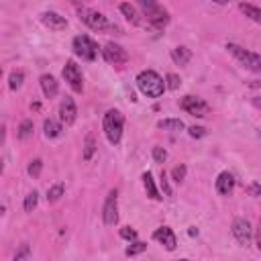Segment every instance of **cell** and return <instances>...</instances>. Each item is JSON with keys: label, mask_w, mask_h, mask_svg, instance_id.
<instances>
[{"label": "cell", "mask_w": 261, "mask_h": 261, "mask_svg": "<svg viewBox=\"0 0 261 261\" xmlns=\"http://www.w3.org/2000/svg\"><path fill=\"white\" fill-rule=\"evenodd\" d=\"M137 88H139V92L143 94V96H147V98H159V96H163V92H165V82H163V77L157 73V71H153V69H143L139 75H137Z\"/></svg>", "instance_id": "1"}, {"label": "cell", "mask_w": 261, "mask_h": 261, "mask_svg": "<svg viewBox=\"0 0 261 261\" xmlns=\"http://www.w3.org/2000/svg\"><path fill=\"white\" fill-rule=\"evenodd\" d=\"M102 130L108 139L110 145H118L122 139V130H124V116L120 110L110 108L106 110V114L102 116Z\"/></svg>", "instance_id": "2"}, {"label": "cell", "mask_w": 261, "mask_h": 261, "mask_svg": "<svg viewBox=\"0 0 261 261\" xmlns=\"http://www.w3.org/2000/svg\"><path fill=\"white\" fill-rule=\"evenodd\" d=\"M137 4L141 6L143 16L153 29H163L169 22V12L157 0H137Z\"/></svg>", "instance_id": "3"}, {"label": "cell", "mask_w": 261, "mask_h": 261, "mask_svg": "<svg viewBox=\"0 0 261 261\" xmlns=\"http://www.w3.org/2000/svg\"><path fill=\"white\" fill-rule=\"evenodd\" d=\"M77 16L80 20L90 27L92 31H98V33H106V31H116V27L98 10H92V8H80L77 10Z\"/></svg>", "instance_id": "4"}, {"label": "cell", "mask_w": 261, "mask_h": 261, "mask_svg": "<svg viewBox=\"0 0 261 261\" xmlns=\"http://www.w3.org/2000/svg\"><path fill=\"white\" fill-rule=\"evenodd\" d=\"M226 49L243 67H247L251 71H261V53H253L249 49H243L237 43H226Z\"/></svg>", "instance_id": "5"}, {"label": "cell", "mask_w": 261, "mask_h": 261, "mask_svg": "<svg viewBox=\"0 0 261 261\" xmlns=\"http://www.w3.org/2000/svg\"><path fill=\"white\" fill-rule=\"evenodd\" d=\"M71 49L77 57H82L84 61H94L98 57V45L88 37V35H77L73 37Z\"/></svg>", "instance_id": "6"}, {"label": "cell", "mask_w": 261, "mask_h": 261, "mask_svg": "<svg viewBox=\"0 0 261 261\" xmlns=\"http://www.w3.org/2000/svg\"><path fill=\"white\" fill-rule=\"evenodd\" d=\"M179 108L186 110L188 114L196 116V118H204V116L210 114V106H208L202 98L192 96V94H188V96H184V98L179 100Z\"/></svg>", "instance_id": "7"}, {"label": "cell", "mask_w": 261, "mask_h": 261, "mask_svg": "<svg viewBox=\"0 0 261 261\" xmlns=\"http://www.w3.org/2000/svg\"><path fill=\"white\" fill-rule=\"evenodd\" d=\"M63 80L67 82V86L73 90V92H82L84 90V75H82V69L77 67V63L73 59H67L65 65H63V71H61Z\"/></svg>", "instance_id": "8"}, {"label": "cell", "mask_w": 261, "mask_h": 261, "mask_svg": "<svg viewBox=\"0 0 261 261\" xmlns=\"http://www.w3.org/2000/svg\"><path fill=\"white\" fill-rule=\"evenodd\" d=\"M102 220L106 226H114L118 222V192L116 190H110L106 200H104V206H102Z\"/></svg>", "instance_id": "9"}, {"label": "cell", "mask_w": 261, "mask_h": 261, "mask_svg": "<svg viewBox=\"0 0 261 261\" xmlns=\"http://www.w3.org/2000/svg\"><path fill=\"white\" fill-rule=\"evenodd\" d=\"M102 57H104L108 63H112V65H122V63L128 61V53H126V49H122L118 43H112V41L104 45V49H102Z\"/></svg>", "instance_id": "10"}, {"label": "cell", "mask_w": 261, "mask_h": 261, "mask_svg": "<svg viewBox=\"0 0 261 261\" xmlns=\"http://www.w3.org/2000/svg\"><path fill=\"white\" fill-rule=\"evenodd\" d=\"M232 237L237 239V243L239 245H243V247H247L249 243H251V237H253V230H251V224H249V220L247 218H234L232 220Z\"/></svg>", "instance_id": "11"}, {"label": "cell", "mask_w": 261, "mask_h": 261, "mask_svg": "<svg viewBox=\"0 0 261 261\" xmlns=\"http://www.w3.org/2000/svg\"><path fill=\"white\" fill-rule=\"evenodd\" d=\"M75 116H77V108H75V102L73 98L65 96L59 104V120L65 124V126H71L75 122Z\"/></svg>", "instance_id": "12"}, {"label": "cell", "mask_w": 261, "mask_h": 261, "mask_svg": "<svg viewBox=\"0 0 261 261\" xmlns=\"http://www.w3.org/2000/svg\"><path fill=\"white\" fill-rule=\"evenodd\" d=\"M153 239H155L159 245H163L167 251H173V249L177 247V239H175V232H173L169 226H159V228L153 232Z\"/></svg>", "instance_id": "13"}, {"label": "cell", "mask_w": 261, "mask_h": 261, "mask_svg": "<svg viewBox=\"0 0 261 261\" xmlns=\"http://www.w3.org/2000/svg\"><path fill=\"white\" fill-rule=\"evenodd\" d=\"M41 22L47 29H51V31H65L67 29V18L61 16V14H57V12H53V10L43 12L41 14Z\"/></svg>", "instance_id": "14"}, {"label": "cell", "mask_w": 261, "mask_h": 261, "mask_svg": "<svg viewBox=\"0 0 261 261\" xmlns=\"http://www.w3.org/2000/svg\"><path fill=\"white\" fill-rule=\"evenodd\" d=\"M216 192L220 196H230L234 192V177L230 171H220L216 177Z\"/></svg>", "instance_id": "15"}, {"label": "cell", "mask_w": 261, "mask_h": 261, "mask_svg": "<svg viewBox=\"0 0 261 261\" xmlns=\"http://www.w3.org/2000/svg\"><path fill=\"white\" fill-rule=\"evenodd\" d=\"M39 84H41V90H43V96H45V98L57 96L59 84H57V80H55L51 73H43V75L39 77Z\"/></svg>", "instance_id": "16"}, {"label": "cell", "mask_w": 261, "mask_h": 261, "mask_svg": "<svg viewBox=\"0 0 261 261\" xmlns=\"http://www.w3.org/2000/svg\"><path fill=\"white\" fill-rule=\"evenodd\" d=\"M143 186H145V192H147V196L151 198V200H161L163 196L159 194V190H157V186H155V179H153V173L151 171H145L143 173Z\"/></svg>", "instance_id": "17"}, {"label": "cell", "mask_w": 261, "mask_h": 261, "mask_svg": "<svg viewBox=\"0 0 261 261\" xmlns=\"http://www.w3.org/2000/svg\"><path fill=\"white\" fill-rule=\"evenodd\" d=\"M171 59H173V63H175V65H186V63L192 59V51H190L188 47L179 45V47L171 49Z\"/></svg>", "instance_id": "18"}, {"label": "cell", "mask_w": 261, "mask_h": 261, "mask_svg": "<svg viewBox=\"0 0 261 261\" xmlns=\"http://www.w3.org/2000/svg\"><path fill=\"white\" fill-rule=\"evenodd\" d=\"M118 8H120L122 16H124V18H126L130 24H139V22H141V14L137 12V8H135L130 2H122Z\"/></svg>", "instance_id": "19"}, {"label": "cell", "mask_w": 261, "mask_h": 261, "mask_svg": "<svg viewBox=\"0 0 261 261\" xmlns=\"http://www.w3.org/2000/svg\"><path fill=\"white\" fill-rule=\"evenodd\" d=\"M61 124H63V122H57V120H53V118H47V120L43 122V133H45V137H47V139H55V137H59L61 130H63Z\"/></svg>", "instance_id": "20"}, {"label": "cell", "mask_w": 261, "mask_h": 261, "mask_svg": "<svg viewBox=\"0 0 261 261\" xmlns=\"http://www.w3.org/2000/svg\"><path fill=\"white\" fill-rule=\"evenodd\" d=\"M157 128H161V130H171V133H179V130H184V122H181L179 118H163V120L157 122Z\"/></svg>", "instance_id": "21"}, {"label": "cell", "mask_w": 261, "mask_h": 261, "mask_svg": "<svg viewBox=\"0 0 261 261\" xmlns=\"http://www.w3.org/2000/svg\"><path fill=\"white\" fill-rule=\"evenodd\" d=\"M94 153H96V139H94L92 133H88V135H86V141H84L82 159H84V161H90V159L94 157Z\"/></svg>", "instance_id": "22"}, {"label": "cell", "mask_w": 261, "mask_h": 261, "mask_svg": "<svg viewBox=\"0 0 261 261\" xmlns=\"http://www.w3.org/2000/svg\"><path fill=\"white\" fill-rule=\"evenodd\" d=\"M239 8H241V12H243L245 16H249L253 22L261 24V8H259V6H253V4H245V2H243Z\"/></svg>", "instance_id": "23"}, {"label": "cell", "mask_w": 261, "mask_h": 261, "mask_svg": "<svg viewBox=\"0 0 261 261\" xmlns=\"http://www.w3.org/2000/svg\"><path fill=\"white\" fill-rule=\"evenodd\" d=\"M22 82H24V73H22L20 69L10 71V75H8V88H10L12 92L20 90V88H22Z\"/></svg>", "instance_id": "24"}, {"label": "cell", "mask_w": 261, "mask_h": 261, "mask_svg": "<svg viewBox=\"0 0 261 261\" xmlns=\"http://www.w3.org/2000/svg\"><path fill=\"white\" fill-rule=\"evenodd\" d=\"M145 249H147V243H141V241H130V245L126 247L124 255H126V257H135V255L143 253Z\"/></svg>", "instance_id": "25"}, {"label": "cell", "mask_w": 261, "mask_h": 261, "mask_svg": "<svg viewBox=\"0 0 261 261\" xmlns=\"http://www.w3.org/2000/svg\"><path fill=\"white\" fill-rule=\"evenodd\" d=\"M37 204H39V194L33 190L24 196V212H33L37 208Z\"/></svg>", "instance_id": "26"}, {"label": "cell", "mask_w": 261, "mask_h": 261, "mask_svg": "<svg viewBox=\"0 0 261 261\" xmlns=\"http://www.w3.org/2000/svg\"><path fill=\"white\" fill-rule=\"evenodd\" d=\"M61 196H63V184H55L47 190V200L49 202H57Z\"/></svg>", "instance_id": "27"}, {"label": "cell", "mask_w": 261, "mask_h": 261, "mask_svg": "<svg viewBox=\"0 0 261 261\" xmlns=\"http://www.w3.org/2000/svg\"><path fill=\"white\" fill-rule=\"evenodd\" d=\"M33 133V120H22L20 122V126H18V139H27L29 135Z\"/></svg>", "instance_id": "28"}, {"label": "cell", "mask_w": 261, "mask_h": 261, "mask_svg": "<svg viewBox=\"0 0 261 261\" xmlns=\"http://www.w3.org/2000/svg\"><path fill=\"white\" fill-rule=\"evenodd\" d=\"M186 165H175L173 169H171V179L175 181V184H179V181H184L186 179Z\"/></svg>", "instance_id": "29"}, {"label": "cell", "mask_w": 261, "mask_h": 261, "mask_svg": "<svg viewBox=\"0 0 261 261\" xmlns=\"http://www.w3.org/2000/svg\"><path fill=\"white\" fill-rule=\"evenodd\" d=\"M41 169H43V161L41 159H33L29 163V175L31 177H39L41 175Z\"/></svg>", "instance_id": "30"}, {"label": "cell", "mask_w": 261, "mask_h": 261, "mask_svg": "<svg viewBox=\"0 0 261 261\" xmlns=\"http://www.w3.org/2000/svg\"><path fill=\"white\" fill-rule=\"evenodd\" d=\"M120 237H122L124 241H137V230H135L133 226H122V228H120Z\"/></svg>", "instance_id": "31"}, {"label": "cell", "mask_w": 261, "mask_h": 261, "mask_svg": "<svg viewBox=\"0 0 261 261\" xmlns=\"http://www.w3.org/2000/svg\"><path fill=\"white\" fill-rule=\"evenodd\" d=\"M179 77L175 75V73H167V77H165V86L169 88V90H177L179 88Z\"/></svg>", "instance_id": "32"}, {"label": "cell", "mask_w": 261, "mask_h": 261, "mask_svg": "<svg viewBox=\"0 0 261 261\" xmlns=\"http://www.w3.org/2000/svg\"><path fill=\"white\" fill-rule=\"evenodd\" d=\"M153 159H155L157 163H165V159H167V151H165L163 147H153Z\"/></svg>", "instance_id": "33"}, {"label": "cell", "mask_w": 261, "mask_h": 261, "mask_svg": "<svg viewBox=\"0 0 261 261\" xmlns=\"http://www.w3.org/2000/svg\"><path fill=\"white\" fill-rule=\"evenodd\" d=\"M188 133H190L192 139H202V137H206V128H204V126H190Z\"/></svg>", "instance_id": "34"}, {"label": "cell", "mask_w": 261, "mask_h": 261, "mask_svg": "<svg viewBox=\"0 0 261 261\" xmlns=\"http://www.w3.org/2000/svg\"><path fill=\"white\" fill-rule=\"evenodd\" d=\"M161 190H163L165 196H173V190H171V186L167 181V173L165 171H161Z\"/></svg>", "instance_id": "35"}, {"label": "cell", "mask_w": 261, "mask_h": 261, "mask_svg": "<svg viewBox=\"0 0 261 261\" xmlns=\"http://www.w3.org/2000/svg\"><path fill=\"white\" fill-rule=\"evenodd\" d=\"M29 253H31V249H29V245L24 243V245H20V249L16 251V255H14V261H22V259H27L29 257Z\"/></svg>", "instance_id": "36"}, {"label": "cell", "mask_w": 261, "mask_h": 261, "mask_svg": "<svg viewBox=\"0 0 261 261\" xmlns=\"http://www.w3.org/2000/svg\"><path fill=\"white\" fill-rule=\"evenodd\" d=\"M247 194L249 196H255V198H261V184H257V181L249 184L247 186Z\"/></svg>", "instance_id": "37"}, {"label": "cell", "mask_w": 261, "mask_h": 261, "mask_svg": "<svg viewBox=\"0 0 261 261\" xmlns=\"http://www.w3.org/2000/svg\"><path fill=\"white\" fill-rule=\"evenodd\" d=\"M255 245H257V249L261 251V218H259V224H257V232H255Z\"/></svg>", "instance_id": "38"}, {"label": "cell", "mask_w": 261, "mask_h": 261, "mask_svg": "<svg viewBox=\"0 0 261 261\" xmlns=\"http://www.w3.org/2000/svg\"><path fill=\"white\" fill-rule=\"evenodd\" d=\"M188 234H190V237H196V234H198V228H196V226H190V228H188Z\"/></svg>", "instance_id": "39"}, {"label": "cell", "mask_w": 261, "mask_h": 261, "mask_svg": "<svg viewBox=\"0 0 261 261\" xmlns=\"http://www.w3.org/2000/svg\"><path fill=\"white\" fill-rule=\"evenodd\" d=\"M253 104H255V106L261 110V98H253Z\"/></svg>", "instance_id": "40"}, {"label": "cell", "mask_w": 261, "mask_h": 261, "mask_svg": "<svg viewBox=\"0 0 261 261\" xmlns=\"http://www.w3.org/2000/svg\"><path fill=\"white\" fill-rule=\"evenodd\" d=\"M212 2H216V4H226L228 0H212Z\"/></svg>", "instance_id": "41"}, {"label": "cell", "mask_w": 261, "mask_h": 261, "mask_svg": "<svg viewBox=\"0 0 261 261\" xmlns=\"http://www.w3.org/2000/svg\"><path fill=\"white\" fill-rule=\"evenodd\" d=\"M71 2H75V4H80V2H88V0H71Z\"/></svg>", "instance_id": "42"}, {"label": "cell", "mask_w": 261, "mask_h": 261, "mask_svg": "<svg viewBox=\"0 0 261 261\" xmlns=\"http://www.w3.org/2000/svg\"><path fill=\"white\" fill-rule=\"evenodd\" d=\"M259 137H261V133H259Z\"/></svg>", "instance_id": "43"}]
</instances>
